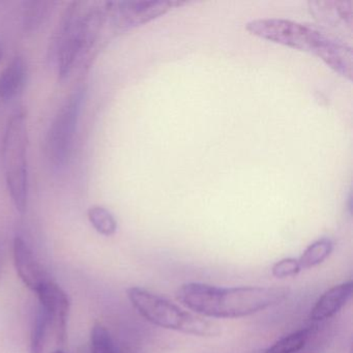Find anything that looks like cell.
Masks as SVG:
<instances>
[{"label":"cell","instance_id":"obj_19","mask_svg":"<svg viewBox=\"0 0 353 353\" xmlns=\"http://www.w3.org/2000/svg\"><path fill=\"white\" fill-rule=\"evenodd\" d=\"M3 46L1 43H0V61H1V59H3Z\"/></svg>","mask_w":353,"mask_h":353},{"label":"cell","instance_id":"obj_6","mask_svg":"<svg viewBox=\"0 0 353 353\" xmlns=\"http://www.w3.org/2000/svg\"><path fill=\"white\" fill-rule=\"evenodd\" d=\"M83 88H77L57 111L46 137V154L55 170L67 166L73 150L78 121L83 104Z\"/></svg>","mask_w":353,"mask_h":353},{"label":"cell","instance_id":"obj_10","mask_svg":"<svg viewBox=\"0 0 353 353\" xmlns=\"http://www.w3.org/2000/svg\"><path fill=\"white\" fill-rule=\"evenodd\" d=\"M352 293L353 283L351 281L332 287L316 301L312 307L310 318L314 321L330 319L348 303Z\"/></svg>","mask_w":353,"mask_h":353},{"label":"cell","instance_id":"obj_12","mask_svg":"<svg viewBox=\"0 0 353 353\" xmlns=\"http://www.w3.org/2000/svg\"><path fill=\"white\" fill-rule=\"evenodd\" d=\"M57 3L54 1H26L22 11V26L28 34L38 32L48 20Z\"/></svg>","mask_w":353,"mask_h":353},{"label":"cell","instance_id":"obj_17","mask_svg":"<svg viewBox=\"0 0 353 353\" xmlns=\"http://www.w3.org/2000/svg\"><path fill=\"white\" fill-rule=\"evenodd\" d=\"M90 353H119L112 336L102 324H94L92 327Z\"/></svg>","mask_w":353,"mask_h":353},{"label":"cell","instance_id":"obj_15","mask_svg":"<svg viewBox=\"0 0 353 353\" xmlns=\"http://www.w3.org/2000/svg\"><path fill=\"white\" fill-rule=\"evenodd\" d=\"M310 334H311L310 328L296 330L276 341L265 351V353H299L307 344Z\"/></svg>","mask_w":353,"mask_h":353},{"label":"cell","instance_id":"obj_8","mask_svg":"<svg viewBox=\"0 0 353 353\" xmlns=\"http://www.w3.org/2000/svg\"><path fill=\"white\" fill-rule=\"evenodd\" d=\"M36 293L40 301V307L46 314L50 327L54 332L57 343L65 344L71 310L69 295L59 285L51 280L47 281Z\"/></svg>","mask_w":353,"mask_h":353},{"label":"cell","instance_id":"obj_9","mask_svg":"<svg viewBox=\"0 0 353 353\" xmlns=\"http://www.w3.org/2000/svg\"><path fill=\"white\" fill-rule=\"evenodd\" d=\"M14 264L20 280L30 290L37 292L47 281L48 276L34 252L22 237L16 236L13 243Z\"/></svg>","mask_w":353,"mask_h":353},{"label":"cell","instance_id":"obj_2","mask_svg":"<svg viewBox=\"0 0 353 353\" xmlns=\"http://www.w3.org/2000/svg\"><path fill=\"white\" fill-rule=\"evenodd\" d=\"M245 30L262 40L315 55L339 75L352 79V48L315 26L291 20L258 19L249 22Z\"/></svg>","mask_w":353,"mask_h":353},{"label":"cell","instance_id":"obj_7","mask_svg":"<svg viewBox=\"0 0 353 353\" xmlns=\"http://www.w3.org/2000/svg\"><path fill=\"white\" fill-rule=\"evenodd\" d=\"M181 1H154V0H130L107 3V12L111 17L113 26L119 32H127L132 28L144 26L175 8L181 7Z\"/></svg>","mask_w":353,"mask_h":353},{"label":"cell","instance_id":"obj_3","mask_svg":"<svg viewBox=\"0 0 353 353\" xmlns=\"http://www.w3.org/2000/svg\"><path fill=\"white\" fill-rule=\"evenodd\" d=\"M106 16L107 3L75 1L65 9L49 48V59L57 65L59 79H65L92 50Z\"/></svg>","mask_w":353,"mask_h":353},{"label":"cell","instance_id":"obj_4","mask_svg":"<svg viewBox=\"0 0 353 353\" xmlns=\"http://www.w3.org/2000/svg\"><path fill=\"white\" fill-rule=\"evenodd\" d=\"M128 299L134 309L154 325L192 336H218L222 328L216 322L181 309L168 299L140 287L127 290Z\"/></svg>","mask_w":353,"mask_h":353},{"label":"cell","instance_id":"obj_1","mask_svg":"<svg viewBox=\"0 0 353 353\" xmlns=\"http://www.w3.org/2000/svg\"><path fill=\"white\" fill-rule=\"evenodd\" d=\"M283 287H216L185 283L176 291L179 303L202 317L241 318L280 305L288 297Z\"/></svg>","mask_w":353,"mask_h":353},{"label":"cell","instance_id":"obj_13","mask_svg":"<svg viewBox=\"0 0 353 353\" xmlns=\"http://www.w3.org/2000/svg\"><path fill=\"white\" fill-rule=\"evenodd\" d=\"M334 251V243L328 237H322L314 241L299 257V262L301 270H309L323 263Z\"/></svg>","mask_w":353,"mask_h":353},{"label":"cell","instance_id":"obj_11","mask_svg":"<svg viewBox=\"0 0 353 353\" xmlns=\"http://www.w3.org/2000/svg\"><path fill=\"white\" fill-rule=\"evenodd\" d=\"M26 78V63L23 57H16L0 72V100L10 102L23 88Z\"/></svg>","mask_w":353,"mask_h":353},{"label":"cell","instance_id":"obj_5","mask_svg":"<svg viewBox=\"0 0 353 353\" xmlns=\"http://www.w3.org/2000/svg\"><path fill=\"white\" fill-rule=\"evenodd\" d=\"M28 119L23 111L12 115L3 138V165L10 197L19 214L28 208Z\"/></svg>","mask_w":353,"mask_h":353},{"label":"cell","instance_id":"obj_18","mask_svg":"<svg viewBox=\"0 0 353 353\" xmlns=\"http://www.w3.org/2000/svg\"><path fill=\"white\" fill-rule=\"evenodd\" d=\"M301 268L299 265V259L295 258H284L280 261L276 262L272 265V276L278 279L289 278L299 274Z\"/></svg>","mask_w":353,"mask_h":353},{"label":"cell","instance_id":"obj_16","mask_svg":"<svg viewBox=\"0 0 353 353\" xmlns=\"http://www.w3.org/2000/svg\"><path fill=\"white\" fill-rule=\"evenodd\" d=\"M49 328L48 318L42 307H39L30 332V353H43Z\"/></svg>","mask_w":353,"mask_h":353},{"label":"cell","instance_id":"obj_14","mask_svg":"<svg viewBox=\"0 0 353 353\" xmlns=\"http://www.w3.org/2000/svg\"><path fill=\"white\" fill-rule=\"evenodd\" d=\"M88 218L97 232L104 236H112L117 231L114 216L104 206L94 205L88 208Z\"/></svg>","mask_w":353,"mask_h":353},{"label":"cell","instance_id":"obj_20","mask_svg":"<svg viewBox=\"0 0 353 353\" xmlns=\"http://www.w3.org/2000/svg\"><path fill=\"white\" fill-rule=\"evenodd\" d=\"M52 353H65V351L59 350V349H57V350L53 351Z\"/></svg>","mask_w":353,"mask_h":353}]
</instances>
